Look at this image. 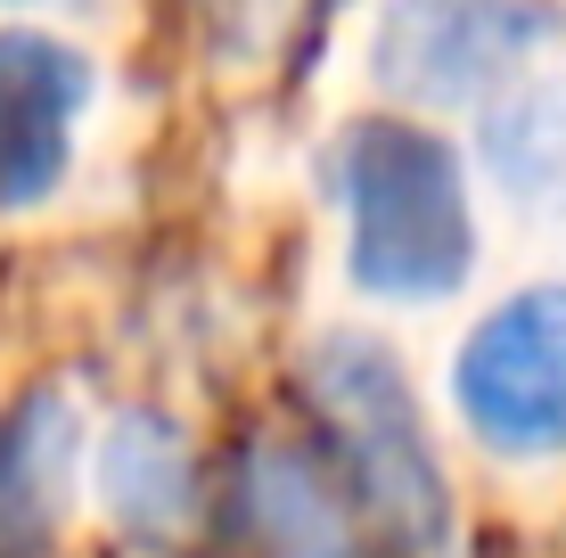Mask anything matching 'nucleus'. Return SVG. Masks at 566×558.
<instances>
[{
  "instance_id": "1",
  "label": "nucleus",
  "mask_w": 566,
  "mask_h": 558,
  "mask_svg": "<svg viewBox=\"0 0 566 558\" xmlns=\"http://www.w3.org/2000/svg\"><path fill=\"white\" fill-rule=\"evenodd\" d=\"M328 181L345 198V272L378 304H443L476 272V214L452 140L402 115L345 124L328 148Z\"/></svg>"
},
{
  "instance_id": "2",
  "label": "nucleus",
  "mask_w": 566,
  "mask_h": 558,
  "mask_svg": "<svg viewBox=\"0 0 566 558\" xmlns=\"http://www.w3.org/2000/svg\"><path fill=\"white\" fill-rule=\"evenodd\" d=\"M304 394L345 460L354 502L386 526V543H402L411 558L452 543V476L436 460V435L411 402L402 361L361 329H328L304 354Z\"/></svg>"
},
{
  "instance_id": "3",
  "label": "nucleus",
  "mask_w": 566,
  "mask_h": 558,
  "mask_svg": "<svg viewBox=\"0 0 566 558\" xmlns=\"http://www.w3.org/2000/svg\"><path fill=\"white\" fill-rule=\"evenodd\" d=\"M566 42L558 0H386L369 74L411 107H493Z\"/></svg>"
},
{
  "instance_id": "4",
  "label": "nucleus",
  "mask_w": 566,
  "mask_h": 558,
  "mask_svg": "<svg viewBox=\"0 0 566 558\" xmlns=\"http://www.w3.org/2000/svg\"><path fill=\"white\" fill-rule=\"evenodd\" d=\"M452 402L468 435L501 460L566 452V280L517 287L468 329L452 361Z\"/></svg>"
},
{
  "instance_id": "5",
  "label": "nucleus",
  "mask_w": 566,
  "mask_h": 558,
  "mask_svg": "<svg viewBox=\"0 0 566 558\" xmlns=\"http://www.w3.org/2000/svg\"><path fill=\"white\" fill-rule=\"evenodd\" d=\"M91 107V57L57 33L0 25V206H42L74 165Z\"/></svg>"
},
{
  "instance_id": "6",
  "label": "nucleus",
  "mask_w": 566,
  "mask_h": 558,
  "mask_svg": "<svg viewBox=\"0 0 566 558\" xmlns=\"http://www.w3.org/2000/svg\"><path fill=\"white\" fill-rule=\"evenodd\" d=\"M239 526L255 558H361V526L345 509L337 476L304 444H247L239 460Z\"/></svg>"
},
{
  "instance_id": "7",
  "label": "nucleus",
  "mask_w": 566,
  "mask_h": 558,
  "mask_svg": "<svg viewBox=\"0 0 566 558\" xmlns=\"http://www.w3.org/2000/svg\"><path fill=\"white\" fill-rule=\"evenodd\" d=\"M99 493L115 509V526L140 534V543H172L189 526V502H198V476H189V444L172 419L156 411H124L99 444Z\"/></svg>"
},
{
  "instance_id": "8",
  "label": "nucleus",
  "mask_w": 566,
  "mask_h": 558,
  "mask_svg": "<svg viewBox=\"0 0 566 558\" xmlns=\"http://www.w3.org/2000/svg\"><path fill=\"white\" fill-rule=\"evenodd\" d=\"M476 148H484V172L501 181L510 206L566 222V74L501 91V99L484 107Z\"/></svg>"
},
{
  "instance_id": "9",
  "label": "nucleus",
  "mask_w": 566,
  "mask_h": 558,
  "mask_svg": "<svg viewBox=\"0 0 566 558\" xmlns=\"http://www.w3.org/2000/svg\"><path fill=\"white\" fill-rule=\"evenodd\" d=\"M66 460H74V419L66 402L42 394L0 428V558H42L66 509Z\"/></svg>"
}]
</instances>
